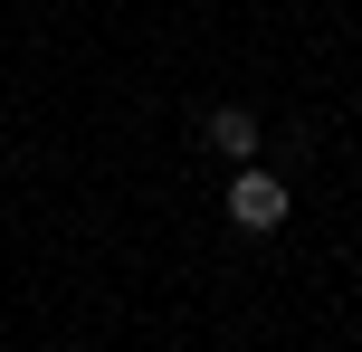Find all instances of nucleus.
Listing matches in <instances>:
<instances>
[{"label": "nucleus", "mask_w": 362, "mask_h": 352, "mask_svg": "<svg viewBox=\"0 0 362 352\" xmlns=\"http://www.w3.org/2000/svg\"><path fill=\"white\" fill-rule=\"evenodd\" d=\"M229 219L248 229V238H267V229L286 219V181L257 171V162H238V171H229Z\"/></svg>", "instance_id": "f257e3e1"}, {"label": "nucleus", "mask_w": 362, "mask_h": 352, "mask_svg": "<svg viewBox=\"0 0 362 352\" xmlns=\"http://www.w3.org/2000/svg\"><path fill=\"white\" fill-rule=\"evenodd\" d=\"M210 143L229 152V162H248V152H257V114H248V105H219V114H210Z\"/></svg>", "instance_id": "f03ea898"}]
</instances>
